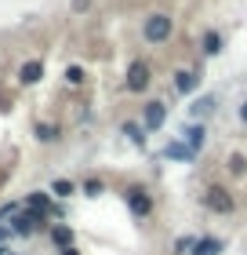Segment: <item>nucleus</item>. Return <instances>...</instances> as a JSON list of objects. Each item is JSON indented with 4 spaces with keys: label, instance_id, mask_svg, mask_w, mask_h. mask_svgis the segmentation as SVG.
Masks as SVG:
<instances>
[{
    "label": "nucleus",
    "instance_id": "nucleus-27",
    "mask_svg": "<svg viewBox=\"0 0 247 255\" xmlns=\"http://www.w3.org/2000/svg\"><path fill=\"white\" fill-rule=\"evenodd\" d=\"M0 255H7V248H0Z\"/></svg>",
    "mask_w": 247,
    "mask_h": 255
},
{
    "label": "nucleus",
    "instance_id": "nucleus-22",
    "mask_svg": "<svg viewBox=\"0 0 247 255\" xmlns=\"http://www.w3.org/2000/svg\"><path fill=\"white\" fill-rule=\"evenodd\" d=\"M66 80H69L73 88H80V84H84V69H80V66H69V69H66Z\"/></svg>",
    "mask_w": 247,
    "mask_h": 255
},
{
    "label": "nucleus",
    "instance_id": "nucleus-12",
    "mask_svg": "<svg viewBox=\"0 0 247 255\" xmlns=\"http://www.w3.org/2000/svg\"><path fill=\"white\" fill-rule=\"evenodd\" d=\"M40 77H44V62H40V59L22 62V69H18V80H22V84H37Z\"/></svg>",
    "mask_w": 247,
    "mask_h": 255
},
{
    "label": "nucleus",
    "instance_id": "nucleus-1",
    "mask_svg": "<svg viewBox=\"0 0 247 255\" xmlns=\"http://www.w3.org/2000/svg\"><path fill=\"white\" fill-rule=\"evenodd\" d=\"M171 37H174V18L167 11H153V15L142 22V40L153 44V48H157V44H167Z\"/></svg>",
    "mask_w": 247,
    "mask_h": 255
},
{
    "label": "nucleus",
    "instance_id": "nucleus-14",
    "mask_svg": "<svg viewBox=\"0 0 247 255\" xmlns=\"http://www.w3.org/2000/svg\"><path fill=\"white\" fill-rule=\"evenodd\" d=\"M120 131L131 138V146H142V149H146V124H138V121H124Z\"/></svg>",
    "mask_w": 247,
    "mask_h": 255
},
{
    "label": "nucleus",
    "instance_id": "nucleus-26",
    "mask_svg": "<svg viewBox=\"0 0 247 255\" xmlns=\"http://www.w3.org/2000/svg\"><path fill=\"white\" fill-rule=\"evenodd\" d=\"M62 255H80V252H77L73 245H69V248H62Z\"/></svg>",
    "mask_w": 247,
    "mask_h": 255
},
{
    "label": "nucleus",
    "instance_id": "nucleus-17",
    "mask_svg": "<svg viewBox=\"0 0 247 255\" xmlns=\"http://www.w3.org/2000/svg\"><path fill=\"white\" fill-rule=\"evenodd\" d=\"M37 138H40V142H58V138H62V128H58V124H37Z\"/></svg>",
    "mask_w": 247,
    "mask_h": 255
},
{
    "label": "nucleus",
    "instance_id": "nucleus-19",
    "mask_svg": "<svg viewBox=\"0 0 247 255\" xmlns=\"http://www.w3.org/2000/svg\"><path fill=\"white\" fill-rule=\"evenodd\" d=\"M196 241H200V237H193V234H182L178 241H174V255H193Z\"/></svg>",
    "mask_w": 247,
    "mask_h": 255
},
{
    "label": "nucleus",
    "instance_id": "nucleus-24",
    "mask_svg": "<svg viewBox=\"0 0 247 255\" xmlns=\"http://www.w3.org/2000/svg\"><path fill=\"white\" fill-rule=\"evenodd\" d=\"M240 124H247V99L240 102Z\"/></svg>",
    "mask_w": 247,
    "mask_h": 255
},
{
    "label": "nucleus",
    "instance_id": "nucleus-11",
    "mask_svg": "<svg viewBox=\"0 0 247 255\" xmlns=\"http://www.w3.org/2000/svg\"><path fill=\"white\" fill-rule=\"evenodd\" d=\"M215 110H218V99H215V95H200V99H193V106H189L193 121H204V117H211Z\"/></svg>",
    "mask_w": 247,
    "mask_h": 255
},
{
    "label": "nucleus",
    "instance_id": "nucleus-20",
    "mask_svg": "<svg viewBox=\"0 0 247 255\" xmlns=\"http://www.w3.org/2000/svg\"><path fill=\"white\" fill-rule=\"evenodd\" d=\"M51 193H55V197H73L77 186H73L69 179H55V182H51Z\"/></svg>",
    "mask_w": 247,
    "mask_h": 255
},
{
    "label": "nucleus",
    "instance_id": "nucleus-10",
    "mask_svg": "<svg viewBox=\"0 0 247 255\" xmlns=\"http://www.w3.org/2000/svg\"><path fill=\"white\" fill-rule=\"evenodd\" d=\"M200 48H204L207 59H215V55H222L226 40H222V33H218V29H204V37H200Z\"/></svg>",
    "mask_w": 247,
    "mask_h": 255
},
{
    "label": "nucleus",
    "instance_id": "nucleus-4",
    "mask_svg": "<svg viewBox=\"0 0 247 255\" xmlns=\"http://www.w3.org/2000/svg\"><path fill=\"white\" fill-rule=\"evenodd\" d=\"M153 84V69H149V62H142V59H135L131 66H127V77H124V88L131 91V95H142V91Z\"/></svg>",
    "mask_w": 247,
    "mask_h": 255
},
{
    "label": "nucleus",
    "instance_id": "nucleus-5",
    "mask_svg": "<svg viewBox=\"0 0 247 255\" xmlns=\"http://www.w3.org/2000/svg\"><path fill=\"white\" fill-rule=\"evenodd\" d=\"M44 219H48V215L33 212V208H29V212H15V215H11V230H15V234H22V237H33V234L44 226Z\"/></svg>",
    "mask_w": 247,
    "mask_h": 255
},
{
    "label": "nucleus",
    "instance_id": "nucleus-16",
    "mask_svg": "<svg viewBox=\"0 0 247 255\" xmlns=\"http://www.w3.org/2000/svg\"><path fill=\"white\" fill-rule=\"evenodd\" d=\"M218 252H222V241L218 237H200L196 248H193V255H218Z\"/></svg>",
    "mask_w": 247,
    "mask_h": 255
},
{
    "label": "nucleus",
    "instance_id": "nucleus-25",
    "mask_svg": "<svg viewBox=\"0 0 247 255\" xmlns=\"http://www.w3.org/2000/svg\"><path fill=\"white\" fill-rule=\"evenodd\" d=\"M11 234H15V230H11V226H0V241H7Z\"/></svg>",
    "mask_w": 247,
    "mask_h": 255
},
{
    "label": "nucleus",
    "instance_id": "nucleus-15",
    "mask_svg": "<svg viewBox=\"0 0 247 255\" xmlns=\"http://www.w3.org/2000/svg\"><path fill=\"white\" fill-rule=\"evenodd\" d=\"M51 241H55L58 248H69V245H73V230H69L66 223H55L51 226Z\"/></svg>",
    "mask_w": 247,
    "mask_h": 255
},
{
    "label": "nucleus",
    "instance_id": "nucleus-3",
    "mask_svg": "<svg viewBox=\"0 0 247 255\" xmlns=\"http://www.w3.org/2000/svg\"><path fill=\"white\" fill-rule=\"evenodd\" d=\"M200 204H204L211 215H233L237 212V197H233L226 186H207L200 193Z\"/></svg>",
    "mask_w": 247,
    "mask_h": 255
},
{
    "label": "nucleus",
    "instance_id": "nucleus-21",
    "mask_svg": "<svg viewBox=\"0 0 247 255\" xmlns=\"http://www.w3.org/2000/svg\"><path fill=\"white\" fill-rule=\"evenodd\" d=\"M84 193L87 197H102L105 193V182L102 179H84Z\"/></svg>",
    "mask_w": 247,
    "mask_h": 255
},
{
    "label": "nucleus",
    "instance_id": "nucleus-9",
    "mask_svg": "<svg viewBox=\"0 0 247 255\" xmlns=\"http://www.w3.org/2000/svg\"><path fill=\"white\" fill-rule=\"evenodd\" d=\"M182 138H185V142H189V146L196 149V153H200V149L207 146V128H204V121L185 124V128H182Z\"/></svg>",
    "mask_w": 247,
    "mask_h": 255
},
{
    "label": "nucleus",
    "instance_id": "nucleus-13",
    "mask_svg": "<svg viewBox=\"0 0 247 255\" xmlns=\"http://www.w3.org/2000/svg\"><path fill=\"white\" fill-rule=\"evenodd\" d=\"M26 204L33 208V212H40V215H51V212H58V208L51 204V197H48V193H40V190H37V193H29V197H26Z\"/></svg>",
    "mask_w": 247,
    "mask_h": 255
},
{
    "label": "nucleus",
    "instance_id": "nucleus-8",
    "mask_svg": "<svg viewBox=\"0 0 247 255\" xmlns=\"http://www.w3.org/2000/svg\"><path fill=\"white\" fill-rule=\"evenodd\" d=\"M164 157H167V160H178V164H189V160L196 157V149L185 142V138H174V142L164 146Z\"/></svg>",
    "mask_w": 247,
    "mask_h": 255
},
{
    "label": "nucleus",
    "instance_id": "nucleus-2",
    "mask_svg": "<svg viewBox=\"0 0 247 255\" xmlns=\"http://www.w3.org/2000/svg\"><path fill=\"white\" fill-rule=\"evenodd\" d=\"M124 201H127V212H131V219H138V223H146V219H153V193L146 186H138V182H131V186L124 190Z\"/></svg>",
    "mask_w": 247,
    "mask_h": 255
},
{
    "label": "nucleus",
    "instance_id": "nucleus-18",
    "mask_svg": "<svg viewBox=\"0 0 247 255\" xmlns=\"http://www.w3.org/2000/svg\"><path fill=\"white\" fill-rule=\"evenodd\" d=\"M226 168H229V175H247V157L244 153H229V160H226Z\"/></svg>",
    "mask_w": 247,
    "mask_h": 255
},
{
    "label": "nucleus",
    "instance_id": "nucleus-23",
    "mask_svg": "<svg viewBox=\"0 0 247 255\" xmlns=\"http://www.w3.org/2000/svg\"><path fill=\"white\" fill-rule=\"evenodd\" d=\"M91 7V0H73V11H87Z\"/></svg>",
    "mask_w": 247,
    "mask_h": 255
},
{
    "label": "nucleus",
    "instance_id": "nucleus-6",
    "mask_svg": "<svg viewBox=\"0 0 247 255\" xmlns=\"http://www.w3.org/2000/svg\"><path fill=\"white\" fill-rule=\"evenodd\" d=\"M164 121H167V106H164L160 99H149L146 106H142V124H146V131H160Z\"/></svg>",
    "mask_w": 247,
    "mask_h": 255
},
{
    "label": "nucleus",
    "instance_id": "nucleus-7",
    "mask_svg": "<svg viewBox=\"0 0 247 255\" xmlns=\"http://www.w3.org/2000/svg\"><path fill=\"white\" fill-rule=\"evenodd\" d=\"M200 69H178V73H174V91H178V95H196L200 91Z\"/></svg>",
    "mask_w": 247,
    "mask_h": 255
}]
</instances>
